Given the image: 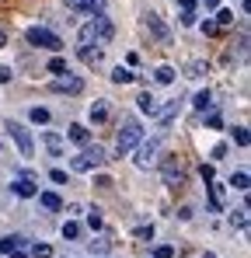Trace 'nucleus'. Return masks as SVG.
I'll list each match as a JSON object with an SVG mask.
<instances>
[{"mask_svg":"<svg viewBox=\"0 0 251 258\" xmlns=\"http://www.w3.org/2000/svg\"><path fill=\"white\" fill-rule=\"evenodd\" d=\"M115 35V25H112V18L108 14H91L87 21H84L81 28H77V45H101Z\"/></svg>","mask_w":251,"mask_h":258,"instance_id":"nucleus-1","label":"nucleus"},{"mask_svg":"<svg viewBox=\"0 0 251 258\" xmlns=\"http://www.w3.org/2000/svg\"><path fill=\"white\" fill-rule=\"evenodd\" d=\"M25 39H28V45H35V49H49V52H59L63 49V39L52 28H45V25H28L25 28Z\"/></svg>","mask_w":251,"mask_h":258,"instance_id":"nucleus-2","label":"nucleus"},{"mask_svg":"<svg viewBox=\"0 0 251 258\" xmlns=\"http://www.w3.org/2000/svg\"><path fill=\"white\" fill-rule=\"evenodd\" d=\"M140 140H143V126H140V119H136V115H126L122 122H119V136H115L119 154H129Z\"/></svg>","mask_w":251,"mask_h":258,"instance_id":"nucleus-3","label":"nucleus"},{"mask_svg":"<svg viewBox=\"0 0 251 258\" xmlns=\"http://www.w3.org/2000/svg\"><path fill=\"white\" fill-rule=\"evenodd\" d=\"M136 168H143V171H150V168H157V157H161V140H140L136 147Z\"/></svg>","mask_w":251,"mask_h":258,"instance_id":"nucleus-4","label":"nucleus"},{"mask_svg":"<svg viewBox=\"0 0 251 258\" xmlns=\"http://www.w3.org/2000/svg\"><path fill=\"white\" fill-rule=\"evenodd\" d=\"M7 133H11V140L18 143L21 157H35V140H32V133L21 126V122H7Z\"/></svg>","mask_w":251,"mask_h":258,"instance_id":"nucleus-5","label":"nucleus"},{"mask_svg":"<svg viewBox=\"0 0 251 258\" xmlns=\"http://www.w3.org/2000/svg\"><path fill=\"white\" fill-rule=\"evenodd\" d=\"M206 188H209V206H213V213H223V210H227V185H220V181L213 178V181H206Z\"/></svg>","mask_w":251,"mask_h":258,"instance_id":"nucleus-6","label":"nucleus"},{"mask_svg":"<svg viewBox=\"0 0 251 258\" xmlns=\"http://www.w3.org/2000/svg\"><path fill=\"white\" fill-rule=\"evenodd\" d=\"M178 112H181V98H174V101H167V105H161L154 119L161 122V129H171V122L178 119Z\"/></svg>","mask_w":251,"mask_h":258,"instance_id":"nucleus-7","label":"nucleus"},{"mask_svg":"<svg viewBox=\"0 0 251 258\" xmlns=\"http://www.w3.org/2000/svg\"><path fill=\"white\" fill-rule=\"evenodd\" d=\"M74 14H105V0H63Z\"/></svg>","mask_w":251,"mask_h":258,"instance_id":"nucleus-8","label":"nucleus"},{"mask_svg":"<svg viewBox=\"0 0 251 258\" xmlns=\"http://www.w3.org/2000/svg\"><path fill=\"white\" fill-rule=\"evenodd\" d=\"M143 25H147V28H150V32H154V35H157L161 42H171V28H167L164 21H161V14L147 11V14H143Z\"/></svg>","mask_w":251,"mask_h":258,"instance_id":"nucleus-9","label":"nucleus"},{"mask_svg":"<svg viewBox=\"0 0 251 258\" xmlns=\"http://www.w3.org/2000/svg\"><path fill=\"white\" fill-rule=\"evenodd\" d=\"M49 87H52L56 94H81L84 91V77H56Z\"/></svg>","mask_w":251,"mask_h":258,"instance_id":"nucleus-10","label":"nucleus"},{"mask_svg":"<svg viewBox=\"0 0 251 258\" xmlns=\"http://www.w3.org/2000/svg\"><path fill=\"white\" fill-rule=\"evenodd\" d=\"M157 164H161V171H164L167 185L181 181V168H178V154H167V157H157Z\"/></svg>","mask_w":251,"mask_h":258,"instance_id":"nucleus-11","label":"nucleus"},{"mask_svg":"<svg viewBox=\"0 0 251 258\" xmlns=\"http://www.w3.org/2000/svg\"><path fill=\"white\" fill-rule=\"evenodd\" d=\"M108 115H112L108 101H105V98H94V101H91V108H87V119H91L94 126H101V122H108Z\"/></svg>","mask_w":251,"mask_h":258,"instance_id":"nucleus-12","label":"nucleus"},{"mask_svg":"<svg viewBox=\"0 0 251 258\" xmlns=\"http://www.w3.org/2000/svg\"><path fill=\"white\" fill-rule=\"evenodd\" d=\"M42 143H45V150H49L52 157H63V143H67V140H63L59 133H52V129H45V133H42Z\"/></svg>","mask_w":251,"mask_h":258,"instance_id":"nucleus-13","label":"nucleus"},{"mask_svg":"<svg viewBox=\"0 0 251 258\" xmlns=\"http://www.w3.org/2000/svg\"><path fill=\"white\" fill-rule=\"evenodd\" d=\"M11 192L21 196V199H35V196H39V185H35L32 178H18V181L11 185Z\"/></svg>","mask_w":251,"mask_h":258,"instance_id":"nucleus-14","label":"nucleus"},{"mask_svg":"<svg viewBox=\"0 0 251 258\" xmlns=\"http://www.w3.org/2000/svg\"><path fill=\"white\" fill-rule=\"evenodd\" d=\"M67 140L77 143V147H87V143H91V129L84 126V122H74V126L67 129Z\"/></svg>","mask_w":251,"mask_h":258,"instance_id":"nucleus-15","label":"nucleus"},{"mask_svg":"<svg viewBox=\"0 0 251 258\" xmlns=\"http://www.w3.org/2000/svg\"><path fill=\"white\" fill-rule=\"evenodd\" d=\"M136 108H140L143 115H157V108H161V101H157V94H150V91H143V94L136 98Z\"/></svg>","mask_w":251,"mask_h":258,"instance_id":"nucleus-16","label":"nucleus"},{"mask_svg":"<svg viewBox=\"0 0 251 258\" xmlns=\"http://www.w3.org/2000/svg\"><path fill=\"white\" fill-rule=\"evenodd\" d=\"M28 241H25V234H4L0 237V255H11V251H18V248H25Z\"/></svg>","mask_w":251,"mask_h":258,"instance_id":"nucleus-17","label":"nucleus"},{"mask_svg":"<svg viewBox=\"0 0 251 258\" xmlns=\"http://www.w3.org/2000/svg\"><path fill=\"white\" fill-rule=\"evenodd\" d=\"M84 157H87L91 168H101V164H105V147H101V143H87V147H84Z\"/></svg>","mask_w":251,"mask_h":258,"instance_id":"nucleus-18","label":"nucleus"},{"mask_svg":"<svg viewBox=\"0 0 251 258\" xmlns=\"http://www.w3.org/2000/svg\"><path fill=\"white\" fill-rule=\"evenodd\" d=\"M35 199H39L42 210H49V213H59V210H63V199H59L56 192H39Z\"/></svg>","mask_w":251,"mask_h":258,"instance_id":"nucleus-19","label":"nucleus"},{"mask_svg":"<svg viewBox=\"0 0 251 258\" xmlns=\"http://www.w3.org/2000/svg\"><path fill=\"white\" fill-rule=\"evenodd\" d=\"M206 74H209V63H206V59H189V63H185V77L199 81V77H206Z\"/></svg>","mask_w":251,"mask_h":258,"instance_id":"nucleus-20","label":"nucleus"},{"mask_svg":"<svg viewBox=\"0 0 251 258\" xmlns=\"http://www.w3.org/2000/svg\"><path fill=\"white\" fill-rule=\"evenodd\" d=\"M192 105H196V112H199V115H206L209 108H213V91H199V94H196V98H192Z\"/></svg>","mask_w":251,"mask_h":258,"instance_id":"nucleus-21","label":"nucleus"},{"mask_svg":"<svg viewBox=\"0 0 251 258\" xmlns=\"http://www.w3.org/2000/svg\"><path fill=\"white\" fill-rule=\"evenodd\" d=\"M174 77H178V70L167 67V63H161V67L154 70V81H157V84H174Z\"/></svg>","mask_w":251,"mask_h":258,"instance_id":"nucleus-22","label":"nucleus"},{"mask_svg":"<svg viewBox=\"0 0 251 258\" xmlns=\"http://www.w3.org/2000/svg\"><path fill=\"white\" fill-rule=\"evenodd\" d=\"M216 28H234V11L230 7H216Z\"/></svg>","mask_w":251,"mask_h":258,"instance_id":"nucleus-23","label":"nucleus"},{"mask_svg":"<svg viewBox=\"0 0 251 258\" xmlns=\"http://www.w3.org/2000/svg\"><path fill=\"white\" fill-rule=\"evenodd\" d=\"M87 251H91V255H108V251H112V241H108V237H94V241H91V244H87Z\"/></svg>","mask_w":251,"mask_h":258,"instance_id":"nucleus-24","label":"nucleus"},{"mask_svg":"<svg viewBox=\"0 0 251 258\" xmlns=\"http://www.w3.org/2000/svg\"><path fill=\"white\" fill-rule=\"evenodd\" d=\"M133 81H136V74L129 67H115L112 70V84H133Z\"/></svg>","mask_w":251,"mask_h":258,"instance_id":"nucleus-25","label":"nucleus"},{"mask_svg":"<svg viewBox=\"0 0 251 258\" xmlns=\"http://www.w3.org/2000/svg\"><path fill=\"white\" fill-rule=\"evenodd\" d=\"M230 227L248 230V206H241V210H234V213H230Z\"/></svg>","mask_w":251,"mask_h":258,"instance_id":"nucleus-26","label":"nucleus"},{"mask_svg":"<svg viewBox=\"0 0 251 258\" xmlns=\"http://www.w3.org/2000/svg\"><path fill=\"white\" fill-rule=\"evenodd\" d=\"M45 70H49V74H56V77H63V74H70V67H67V59H63V56H52Z\"/></svg>","mask_w":251,"mask_h":258,"instance_id":"nucleus-27","label":"nucleus"},{"mask_svg":"<svg viewBox=\"0 0 251 258\" xmlns=\"http://www.w3.org/2000/svg\"><path fill=\"white\" fill-rule=\"evenodd\" d=\"M101 223H105L101 206H91V210H87V227H91V230H101Z\"/></svg>","mask_w":251,"mask_h":258,"instance_id":"nucleus-28","label":"nucleus"},{"mask_svg":"<svg viewBox=\"0 0 251 258\" xmlns=\"http://www.w3.org/2000/svg\"><path fill=\"white\" fill-rule=\"evenodd\" d=\"M28 119H32L35 126H45L52 115H49V108H39V105H35V108H28Z\"/></svg>","mask_w":251,"mask_h":258,"instance_id":"nucleus-29","label":"nucleus"},{"mask_svg":"<svg viewBox=\"0 0 251 258\" xmlns=\"http://www.w3.org/2000/svg\"><path fill=\"white\" fill-rule=\"evenodd\" d=\"M248 171H234L230 174V185H234V188H237V192H248Z\"/></svg>","mask_w":251,"mask_h":258,"instance_id":"nucleus-30","label":"nucleus"},{"mask_svg":"<svg viewBox=\"0 0 251 258\" xmlns=\"http://www.w3.org/2000/svg\"><path fill=\"white\" fill-rule=\"evenodd\" d=\"M63 237H67V241H77V237H81V223H77V220H67V223H63Z\"/></svg>","mask_w":251,"mask_h":258,"instance_id":"nucleus-31","label":"nucleus"},{"mask_svg":"<svg viewBox=\"0 0 251 258\" xmlns=\"http://www.w3.org/2000/svg\"><path fill=\"white\" fill-rule=\"evenodd\" d=\"M70 171H77V174L91 171V164H87V157H84V154H77V157H70Z\"/></svg>","mask_w":251,"mask_h":258,"instance_id":"nucleus-32","label":"nucleus"},{"mask_svg":"<svg viewBox=\"0 0 251 258\" xmlns=\"http://www.w3.org/2000/svg\"><path fill=\"white\" fill-rule=\"evenodd\" d=\"M227 150H230L227 143H216V147L209 150V161H213V164H216V161H223V157H227Z\"/></svg>","mask_w":251,"mask_h":258,"instance_id":"nucleus-33","label":"nucleus"},{"mask_svg":"<svg viewBox=\"0 0 251 258\" xmlns=\"http://www.w3.org/2000/svg\"><path fill=\"white\" fill-rule=\"evenodd\" d=\"M49 178H52L56 185H70V174L63 171V168H52V171H49Z\"/></svg>","mask_w":251,"mask_h":258,"instance_id":"nucleus-34","label":"nucleus"},{"mask_svg":"<svg viewBox=\"0 0 251 258\" xmlns=\"http://www.w3.org/2000/svg\"><path fill=\"white\" fill-rule=\"evenodd\" d=\"M203 119H206L209 129H220V126H223V115H220V112H213V108H209V115H203Z\"/></svg>","mask_w":251,"mask_h":258,"instance_id":"nucleus-35","label":"nucleus"},{"mask_svg":"<svg viewBox=\"0 0 251 258\" xmlns=\"http://www.w3.org/2000/svg\"><path fill=\"white\" fill-rule=\"evenodd\" d=\"M196 18H199L196 11H181V14H178V21H181L185 28H196Z\"/></svg>","mask_w":251,"mask_h":258,"instance_id":"nucleus-36","label":"nucleus"},{"mask_svg":"<svg viewBox=\"0 0 251 258\" xmlns=\"http://www.w3.org/2000/svg\"><path fill=\"white\" fill-rule=\"evenodd\" d=\"M234 143H237V147H248V129H244V126L234 129Z\"/></svg>","mask_w":251,"mask_h":258,"instance_id":"nucleus-37","label":"nucleus"},{"mask_svg":"<svg viewBox=\"0 0 251 258\" xmlns=\"http://www.w3.org/2000/svg\"><path fill=\"white\" fill-rule=\"evenodd\" d=\"M32 258H52V248L49 244H35L32 248Z\"/></svg>","mask_w":251,"mask_h":258,"instance_id":"nucleus-38","label":"nucleus"},{"mask_svg":"<svg viewBox=\"0 0 251 258\" xmlns=\"http://www.w3.org/2000/svg\"><path fill=\"white\" fill-rule=\"evenodd\" d=\"M154 258H174V248L171 244H157L154 248Z\"/></svg>","mask_w":251,"mask_h":258,"instance_id":"nucleus-39","label":"nucleus"},{"mask_svg":"<svg viewBox=\"0 0 251 258\" xmlns=\"http://www.w3.org/2000/svg\"><path fill=\"white\" fill-rule=\"evenodd\" d=\"M136 237L140 241H154V223L150 227H136Z\"/></svg>","mask_w":251,"mask_h":258,"instance_id":"nucleus-40","label":"nucleus"},{"mask_svg":"<svg viewBox=\"0 0 251 258\" xmlns=\"http://www.w3.org/2000/svg\"><path fill=\"white\" fill-rule=\"evenodd\" d=\"M178 7H181V11H196V7H199V0H178Z\"/></svg>","mask_w":251,"mask_h":258,"instance_id":"nucleus-41","label":"nucleus"},{"mask_svg":"<svg viewBox=\"0 0 251 258\" xmlns=\"http://www.w3.org/2000/svg\"><path fill=\"white\" fill-rule=\"evenodd\" d=\"M11 77H14V70H11V67H0V84H7Z\"/></svg>","mask_w":251,"mask_h":258,"instance_id":"nucleus-42","label":"nucleus"},{"mask_svg":"<svg viewBox=\"0 0 251 258\" xmlns=\"http://www.w3.org/2000/svg\"><path fill=\"white\" fill-rule=\"evenodd\" d=\"M67 213H70V216H81L84 206H81V203H70V206H67Z\"/></svg>","mask_w":251,"mask_h":258,"instance_id":"nucleus-43","label":"nucleus"},{"mask_svg":"<svg viewBox=\"0 0 251 258\" xmlns=\"http://www.w3.org/2000/svg\"><path fill=\"white\" fill-rule=\"evenodd\" d=\"M203 32H206V35H216V32H220V28H216V25H213V21H203Z\"/></svg>","mask_w":251,"mask_h":258,"instance_id":"nucleus-44","label":"nucleus"},{"mask_svg":"<svg viewBox=\"0 0 251 258\" xmlns=\"http://www.w3.org/2000/svg\"><path fill=\"white\" fill-rule=\"evenodd\" d=\"M199 171H203V178H206V181H213V164H203Z\"/></svg>","mask_w":251,"mask_h":258,"instance_id":"nucleus-45","label":"nucleus"},{"mask_svg":"<svg viewBox=\"0 0 251 258\" xmlns=\"http://www.w3.org/2000/svg\"><path fill=\"white\" fill-rule=\"evenodd\" d=\"M199 4H203L206 11H216V7H220V0H199Z\"/></svg>","mask_w":251,"mask_h":258,"instance_id":"nucleus-46","label":"nucleus"},{"mask_svg":"<svg viewBox=\"0 0 251 258\" xmlns=\"http://www.w3.org/2000/svg\"><path fill=\"white\" fill-rule=\"evenodd\" d=\"M4 45H7V32L0 28V49H4Z\"/></svg>","mask_w":251,"mask_h":258,"instance_id":"nucleus-47","label":"nucleus"},{"mask_svg":"<svg viewBox=\"0 0 251 258\" xmlns=\"http://www.w3.org/2000/svg\"><path fill=\"white\" fill-rule=\"evenodd\" d=\"M7 258H28V255H21V251H11V255H7Z\"/></svg>","mask_w":251,"mask_h":258,"instance_id":"nucleus-48","label":"nucleus"},{"mask_svg":"<svg viewBox=\"0 0 251 258\" xmlns=\"http://www.w3.org/2000/svg\"><path fill=\"white\" fill-rule=\"evenodd\" d=\"M203 258H216V255H213V251H206V255H203Z\"/></svg>","mask_w":251,"mask_h":258,"instance_id":"nucleus-49","label":"nucleus"}]
</instances>
